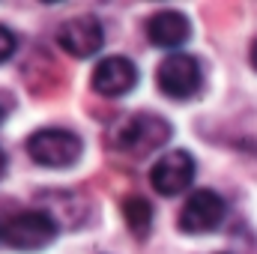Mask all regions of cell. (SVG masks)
Returning a JSON list of instances; mask_svg holds the SVG:
<instances>
[{
	"label": "cell",
	"mask_w": 257,
	"mask_h": 254,
	"mask_svg": "<svg viewBox=\"0 0 257 254\" xmlns=\"http://www.w3.org/2000/svg\"><path fill=\"white\" fill-rule=\"evenodd\" d=\"M174 129L165 117L141 111V114H126L120 117L111 129V147L117 153H123L128 159H147L150 153H156L159 147H165L171 141Z\"/></svg>",
	"instance_id": "obj_1"
},
{
	"label": "cell",
	"mask_w": 257,
	"mask_h": 254,
	"mask_svg": "<svg viewBox=\"0 0 257 254\" xmlns=\"http://www.w3.org/2000/svg\"><path fill=\"white\" fill-rule=\"evenodd\" d=\"M27 156L39 165V168H48V171H63V168H72L81 153H84V141L81 135H75L72 129H36L27 144H24Z\"/></svg>",
	"instance_id": "obj_2"
},
{
	"label": "cell",
	"mask_w": 257,
	"mask_h": 254,
	"mask_svg": "<svg viewBox=\"0 0 257 254\" xmlns=\"http://www.w3.org/2000/svg\"><path fill=\"white\" fill-rule=\"evenodd\" d=\"M60 233V224L45 209H27L3 224V242L15 251H42Z\"/></svg>",
	"instance_id": "obj_3"
},
{
	"label": "cell",
	"mask_w": 257,
	"mask_h": 254,
	"mask_svg": "<svg viewBox=\"0 0 257 254\" xmlns=\"http://www.w3.org/2000/svg\"><path fill=\"white\" fill-rule=\"evenodd\" d=\"M156 84L162 90V96L174 99V102H186L200 93V84H203V72H200V63L192 54H168L159 69H156Z\"/></svg>",
	"instance_id": "obj_4"
},
{
	"label": "cell",
	"mask_w": 257,
	"mask_h": 254,
	"mask_svg": "<svg viewBox=\"0 0 257 254\" xmlns=\"http://www.w3.org/2000/svg\"><path fill=\"white\" fill-rule=\"evenodd\" d=\"M227 215V203L218 191L212 189H197L189 194V200L183 203L180 209V230L189 233V236H197V233H212L215 227H221Z\"/></svg>",
	"instance_id": "obj_5"
},
{
	"label": "cell",
	"mask_w": 257,
	"mask_h": 254,
	"mask_svg": "<svg viewBox=\"0 0 257 254\" xmlns=\"http://www.w3.org/2000/svg\"><path fill=\"white\" fill-rule=\"evenodd\" d=\"M57 45L63 48L69 57L75 60H87L93 54L102 51L105 45V27L96 15H75V18H66L63 24L57 27Z\"/></svg>",
	"instance_id": "obj_6"
},
{
	"label": "cell",
	"mask_w": 257,
	"mask_h": 254,
	"mask_svg": "<svg viewBox=\"0 0 257 254\" xmlns=\"http://www.w3.org/2000/svg\"><path fill=\"white\" fill-rule=\"evenodd\" d=\"M194 171H197V165H194L189 150L165 153L150 168V186L159 191L162 197H177V194H183V191L192 186Z\"/></svg>",
	"instance_id": "obj_7"
},
{
	"label": "cell",
	"mask_w": 257,
	"mask_h": 254,
	"mask_svg": "<svg viewBox=\"0 0 257 254\" xmlns=\"http://www.w3.org/2000/svg\"><path fill=\"white\" fill-rule=\"evenodd\" d=\"M138 78H141L138 66L128 57L111 54V57H102L96 63L93 75H90V87L99 96H105V99H120V96H126V93H132L138 87Z\"/></svg>",
	"instance_id": "obj_8"
},
{
	"label": "cell",
	"mask_w": 257,
	"mask_h": 254,
	"mask_svg": "<svg viewBox=\"0 0 257 254\" xmlns=\"http://www.w3.org/2000/svg\"><path fill=\"white\" fill-rule=\"evenodd\" d=\"M144 30H147L150 45L168 48V51L177 54V48L186 45L189 36H192V21L183 12H177V9H159V12H153L147 18V27Z\"/></svg>",
	"instance_id": "obj_9"
},
{
	"label": "cell",
	"mask_w": 257,
	"mask_h": 254,
	"mask_svg": "<svg viewBox=\"0 0 257 254\" xmlns=\"http://www.w3.org/2000/svg\"><path fill=\"white\" fill-rule=\"evenodd\" d=\"M120 212H123V221H126V227L132 230V236L135 239H147L150 236V230H153V203L147 200V197H141V194H128L123 197V203H120Z\"/></svg>",
	"instance_id": "obj_10"
},
{
	"label": "cell",
	"mask_w": 257,
	"mask_h": 254,
	"mask_svg": "<svg viewBox=\"0 0 257 254\" xmlns=\"http://www.w3.org/2000/svg\"><path fill=\"white\" fill-rule=\"evenodd\" d=\"M15 48H18V39H15V33H12L6 24H0V63H6V60L15 54Z\"/></svg>",
	"instance_id": "obj_11"
},
{
	"label": "cell",
	"mask_w": 257,
	"mask_h": 254,
	"mask_svg": "<svg viewBox=\"0 0 257 254\" xmlns=\"http://www.w3.org/2000/svg\"><path fill=\"white\" fill-rule=\"evenodd\" d=\"M248 60H251V69L257 72V39H254V45H251V54H248Z\"/></svg>",
	"instance_id": "obj_12"
},
{
	"label": "cell",
	"mask_w": 257,
	"mask_h": 254,
	"mask_svg": "<svg viewBox=\"0 0 257 254\" xmlns=\"http://www.w3.org/2000/svg\"><path fill=\"white\" fill-rule=\"evenodd\" d=\"M3 174H6V153L0 150V180H3Z\"/></svg>",
	"instance_id": "obj_13"
},
{
	"label": "cell",
	"mask_w": 257,
	"mask_h": 254,
	"mask_svg": "<svg viewBox=\"0 0 257 254\" xmlns=\"http://www.w3.org/2000/svg\"><path fill=\"white\" fill-rule=\"evenodd\" d=\"M3 117H6V108H3V105H0V123H3Z\"/></svg>",
	"instance_id": "obj_14"
},
{
	"label": "cell",
	"mask_w": 257,
	"mask_h": 254,
	"mask_svg": "<svg viewBox=\"0 0 257 254\" xmlns=\"http://www.w3.org/2000/svg\"><path fill=\"white\" fill-rule=\"evenodd\" d=\"M0 242H3V224H0Z\"/></svg>",
	"instance_id": "obj_15"
}]
</instances>
